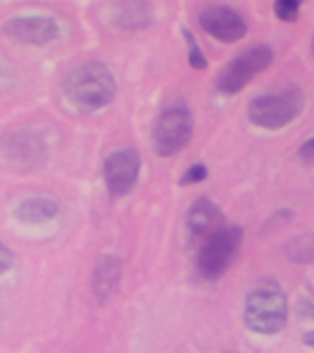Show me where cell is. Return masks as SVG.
I'll return each instance as SVG.
<instances>
[{"instance_id": "6da1fadb", "label": "cell", "mask_w": 314, "mask_h": 353, "mask_svg": "<svg viewBox=\"0 0 314 353\" xmlns=\"http://www.w3.org/2000/svg\"><path fill=\"white\" fill-rule=\"evenodd\" d=\"M63 94L79 112L88 114L103 109L114 99L116 79L101 61H85L72 68L63 77Z\"/></svg>"}, {"instance_id": "7a4b0ae2", "label": "cell", "mask_w": 314, "mask_h": 353, "mask_svg": "<svg viewBox=\"0 0 314 353\" xmlns=\"http://www.w3.org/2000/svg\"><path fill=\"white\" fill-rule=\"evenodd\" d=\"M244 324L259 335H275L286 325V294L274 280L259 281L244 302Z\"/></svg>"}, {"instance_id": "3957f363", "label": "cell", "mask_w": 314, "mask_h": 353, "mask_svg": "<svg viewBox=\"0 0 314 353\" xmlns=\"http://www.w3.org/2000/svg\"><path fill=\"white\" fill-rule=\"evenodd\" d=\"M305 107V94L302 88L286 87L278 92L261 94L248 105V118L253 125L275 131L289 125L302 114Z\"/></svg>"}, {"instance_id": "277c9868", "label": "cell", "mask_w": 314, "mask_h": 353, "mask_svg": "<svg viewBox=\"0 0 314 353\" xmlns=\"http://www.w3.org/2000/svg\"><path fill=\"white\" fill-rule=\"evenodd\" d=\"M242 245V228L224 226L198 247L197 269L206 280H217L233 263Z\"/></svg>"}, {"instance_id": "5b68a950", "label": "cell", "mask_w": 314, "mask_h": 353, "mask_svg": "<svg viewBox=\"0 0 314 353\" xmlns=\"http://www.w3.org/2000/svg\"><path fill=\"white\" fill-rule=\"evenodd\" d=\"M193 137V116L186 103H173L158 116L153 127V148L160 157H173Z\"/></svg>"}, {"instance_id": "8992f818", "label": "cell", "mask_w": 314, "mask_h": 353, "mask_svg": "<svg viewBox=\"0 0 314 353\" xmlns=\"http://www.w3.org/2000/svg\"><path fill=\"white\" fill-rule=\"evenodd\" d=\"M272 61H274V50L266 44H258V46L248 48L222 68L217 79L219 92L224 96L239 94L253 77L266 70L272 65Z\"/></svg>"}, {"instance_id": "52a82bcc", "label": "cell", "mask_w": 314, "mask_h": 353, "mask_svg": "<svg viewBox=\"0 0 314 353\" xmlns=\"http://www.w3.org/2000/svg\"><path fill=\"white\" fill-rule=\"evenodd\" d=\"M0 157L17 170H35L48 159V143L39 131L15 129L0 137Z\"/></svg>"}, {"instance_id": "ba28073f", "label": "cell", "mask_w": 314, "mask_h": 353, "mask_svg": "<svg viewBox=\"0 0 314 353\" xmlns=\"http://www.w3.org/2000/svg\"><path fill=\"white\" fill-rule=\"evenodd\" d=\"M142 170V159L134 149H118L105 159V184L114 197H123L136 186Z\"/></svg>"}, {"instance_id": "9c48e42d", "label": "cell", "mask_w": 314, "mask_h": 353, "mask_svg": "<svg viewBox=\"0 0 314 353\" xmlns=\"http://www.w3.org/2000/svg\"><path fill=\"white\" fill-rule=\"evenodd\" d=\"M198 22L209 37L224 44H233L247 37L248 26L244 19L230 6H208L200 11Z\"/></svg>"}, {"instance_id": "30bf717a", "label": "cell", "mask_w": 314, "mask_h": 353, "mask_svg": "<svg viewBox=\"0 0 314 353\" xmlns=\"http://www.w3.org/2000/svg\"><path fill=\"white\" fill-rule=\"evenodd\" d=\"M2 32L15 43L30 44V46H44L59 39V24L46 15H24L13 17L4 22Z\"/></svg>"}, {"instance_id": "8fae6325", "label": "cell", "mask_w": 314, "mask_h": 353, "mask_svg": "<svg viewBox=\"0 0 314 353\" xmlns=\"http://www.w3.org/2000/svg\"><path fill=\"white\" fill-rule=\"evenodd\" d=\"M224 214L222 210L209 199H198L191 204V208L187 212L186 228L189 241L197 243L198 247L202 245L208 237L224 228Z\"/></svg>"}, {"instance_id": "7c38bea8", "label": "cell", "mask_w": 314, "mask_h": 353, "mask_svg": "<svg viewBox=\"0 0 314 353\" xmlns=\"http://www.w3.org/2000/svg\"><path fill=\"white\" fill-rule=\"evenodd\" d=\"M112 22L125 32L145 30L154 22L153 4L149 0H118L112 8Z\"/></svg>"}, {"instance_id": "4fadbf2b", "label": "cell", "mask_w": 314, "mask_h": 353, "mask_svg": "<svg viewBox=\"0 0 314 353\" xmlns=\"http://www.w3.org/2000/svg\"><path fill=\"white\" fill-rule=\"evenodd\" d=\"M121 278V259L114 254H103L96 263L92 274V291L99 302L112 296Z\"/></svg>"}, {"instance_id": "5bb4252c", "label": "cell", "mask_w": 314, "mask_h": 353, "mask_svg": "<svg viewBox=\"0 0 314 353\" xmlns=\"http://www.w3.org/2000/svg\"><path fill=\"white\" fill-rule=\"evenodd\" d=\"M59 201H55L52 197H43V195H35V197H28L17 204L15 210H13V215L24 225H41V223L55 219L59 215Z\"/></svg>"}, {"instance_id": "9a60e30c", "label": "cell", "mask_w": 314, "mask_h": 353, "mask_svg": "<svg viewBox=\"0 0 314 353\" xmlns=\"http://www.w3.org/2000/svg\"><path fill=\"white\" fill-rule=\"evenodd\" d=\"M286 252L291 259L300 261V263H307L314 258V234H303V236L292 239L286 245Z\"/></svg>"}, {"instance_id": "2e32d148", "label": "cell", "mask_w": 314, "mask_h": 353, "mask_svg": "<svg viewBox=\"0 0 314 353\" xmlns=\"http://www.w3.org/2000/svg\"><path fill=\"white\" fill-rule=\"evenodd\" d=\"M182 35H184V41L187 44V61H189V66H191L193 70H204L208 66V59H206V55H204V52L198 46L195 35L187 28H182Z\"/></svg>"}, {"instance_id": "e0dca14e", "label": "cell", "mask_w": 314, "mask_h": 353, "mask_svg": "<svg viewBox=\"0 0 314 353\" xmlns=\"http://www.w3.org/2000/svg\"><path fill=\"white\" fill-rule=\"evenodd\" d=\"M302 0H275L274 13L281 22H296L300 17Z\"/></svg>"}, {"instance_id": "ac0fdd59", "label": "cell", "mask_w": 314, "mask_h": 353, "mask_svg": "<svg viewBox=\"0 0 314 353\" xmlns=\"http://www.w3.org/2000/svg\"><path fill=\"white\" fill-rule=\"evenodd\" d=\"M208 176V170L204 164H193L189 165L180 176L182 186H189V184H198Z\"/></svg>"}, {"instance_id": "d6986e66", "label": "cell", "mask_w": 314, "mask_h": 353, "mask_svg": "<svg viewBox=\"0 0 314 353\" xmlns=\"http://www.w3.org/2000/svg\"><path fill=\"white\" fill-rule=\"evenodd\" d=\"M15 263V258H13V254L8 247H6L4 243L0 241V274H4L8 270L13 267Z\"/></svg>"}, {"instance_id": "ffe728a7", "label": "cell", "mask_w": 314, "mask_h": 353, "mask_svg": "<svg viewBox=\"0 0 314 353\" xmlns=\"http://www.w3.org/2000/svg\"><path fill=\"white\" fill-rule=\"evenodd\" d=\"M300 159H302L305 164H314V137L308 138L307 142L300 148Z\"/></svg>"}, {"instance_id": "44dd1931", "label": "cell", "mask_w": 314, "mask_h": 353, "mask_svg": "<svg viewBox=\"0 0 314 353\" xmlns=\"http://www.w3.org/2000/svg\"><path fill=\"white\" fill-rule=\"evenodd\" d=\"M303 342H305L308 347H314V331L305 333V335H303Z\"/></svg>"}, {"instance_id": "7402d4cb", "label": "cell", "mask_w": 314, "mask_h": 353, "mask_svg": "<svg viewBox=\"0 0 314 353\" xmlns=\"http://www.w3.org/2000/svg\"><path fill=\"white\" fill-rule=\"evenodd\" d=\"M313 55H314V41H313Z\"/></svg>"}, {"instance_id": "603a6c76", "label": "cell", "mask_w": 314, "mask_h": 353, "mask_svg": "<svg viewBox=\"0 0 314 353\" xmlns=\"http://www.w3.org/2000/svg\"><path fill=\"white\" fill-rule=\"evenodd\" d=\"M313 316H314V307H313Z\"/></svg>"}]
</instances>
